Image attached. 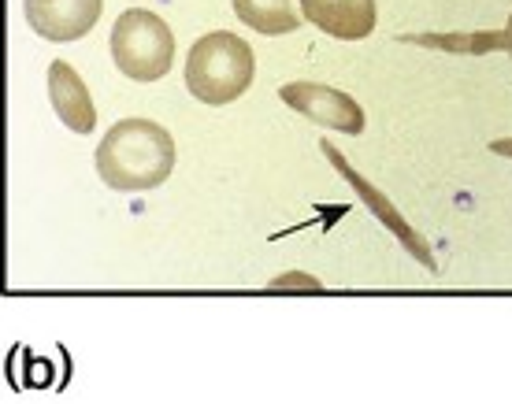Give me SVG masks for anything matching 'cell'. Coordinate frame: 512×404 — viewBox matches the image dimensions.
<instances>
[{
    "label": "cell",
    "instance_id": "1",
    "mask_svg": "<svg viewBox=\"0 0 512 404\" xmlns=\"http://www.w3.org/2000/svg\"><path fill=\"white\" fill-rule=\"evenodd\" d=\"M175 167V141L153 119H123L101 138L97 175L119 193H145L164 186Z\"/></svg>",
    "mask_w": 512,
    "mask_h": 404
},
{
    "label": "cell",
    "instance_id": "2",
    "mask_svg": "<svg viewBox=\"0 0 512 404\" xmlns=\"http://www.w3.org/2000/svg\"><path fill=\"white\" fill-rule=\"evenodd\" d=\"M256 78V56L249 41L227 30L205 34L186 60V89L201 104H231L249 93Z\"/></svg>",
    "mask_w": 512,
    "mask_h": 404
},
{
    "label": "cell",
    "instance_id": "3",
    "mask_svg": "<svg viewBox=\"0 0 512 404\" xmlns=\"http://www.w3.org/2000/svg\"><path fill=\"white\" fill-rule=\"evenodd\" d=\"M112 60L134 82H156L171 71L175 34L149 8H130L112 26Z\"/></svg>",
    "mask_w": 512,
    "mask_h": 404
},
{
    "label": "cell",
    "instance_id": "4",
    "mask_svg": "<svg viewBox=\"0 0 512 404\" xmlns=\"http://www.w3.org/2000/svg\"><path fill=\"white\" fill-rule=\"evenodd\" d=\"M320 152L327 156V160H331L334 171H338V175L346 178L349 186L357 190L360 201L368 204V212H372L375 219H379V223H383V227L390 230V234H394V238L401 241V245H405V249H409V253L416 256V260H420L423 267H427V271H435L438 264H435V253H431V245H427V238H423L420 230L412 227V223L405 219V215L397 212L394 201H390V197H386L383 190H375V182H368V178L360 175L357 167L349 164L346 156H342V152L334 149L331 141H320Z\"/></svg>",
    "mask_w": 512,
    "mask_h": 404
},
{
    "label": "cell",
    "instance_id": "5",
    "mask_svg": "<svg viewBox=\"0 0 512 404\" xmlns=\"http://www.w3.org/2000/svg\"><path fill=\"white\" fill-rule=\"evenodd\" d=\"M279 97L286 108H294L316 123V127H331L342 130V134H364V108H360L349 93L331 86H320V82H286L279 89Z\"/></svg>",
    "mask_w": 512,
    "mask_h": 404
},
{
    "label": "cell",
    "instance_id": "6",
    "mask_svg": "<svg viewBox=\"0 0 512 404\" xmlns=\"http://www.w3.org/2000/svg\"><path fill=\"white\" fill-rule=\"evenodd\" d=\"M23 12L45 41H78L97 26L104 0H23Z\"/></svg>",
    "mask_w": 512,
    "mask_h": 404
},
{
    "label": "cell",
    "instance_id": "7",
    "mask_svg": "<svg viewBox=\"0 0 512 404\" xmlns=\"http://www.w3.org/2000/svg\"><path fill=\"white\" fill-rule=\"evenodd\" d=\"M301 15L338 41H364L375 30V0H301Z\"/></svg>",
    "mask_w": 512,
    "mask_h": 404
},
{
    "label": "cell",
    "instance_id": "8",
    "mask_svg": "<svg viewBox=\"0 0 512 404\" xmlns=\"http://www.w3.org/2000/svg\"><path fill=\"white\" fill-rule=\"evenodd\" d=\"M49 101L60 115V123L75 134H93L97 127V108L82 75L67 60H52L49 64Z\"/></svg>",
    "mask_w": 512,
    "mask_h": 404
},
{
    "label": "cell",
    "instance_id": "9",
    "mask_svg": "<svg viewBox=\"0 0 512 404\" xmlns=\"http://www.w3.org/2000/svg\"><path fill=\"white\" fill-rule=\"evenodd\" d=\"M234 15H238L249 30L268 34V38L294 34L297 26H301V15H297L294 0H234Z\"/></svg>",
    "mask_w": 512,
    "mask_h": 404
},
{
    "label": "cell",
    "instance_id": "10",
    "mask_svg": "<svg viewBox=\"0 0 512 404\" xmlns=\"http://www.w3.org/2000/svg\"><path fill=\"white\" fill-rule=\"evenodd\" d=\"M320 278L305 275V271H294V275H282L271 282V290H320Z\"/></svg>",
    "mask_w": 512,
    "mask_h": 404
},
{
    "label": "cell",
    "instance_id": "11",
    "mask_svg": "<svg viewBox=\"0 0 512 404\" xmlns=\"http://www.w3.org/2000/svg\"><path fill=\"white\" fill-rule=\"evenodd\" d=\"M498 52H509L512 56V15H509V26L498 30Z\"/></svg>",
    "mask_w": 512,
    "mask_h": 404
},
{
    "label": "cell",
    "instance_id": "12",
    "mask_svg": "<svg viewBox=\"0 0 512 404\" xmlns=\"http://www.w3.org/2000/svg\"><path fill=\"white\" fill-rule=\"evenodd\" d=\"M490 152H498V156H509L512 160V138H498L494 145H490Z\"/></svg>",
    "mask_w": 512,
    "mask_h": 404
}]
</instances>
